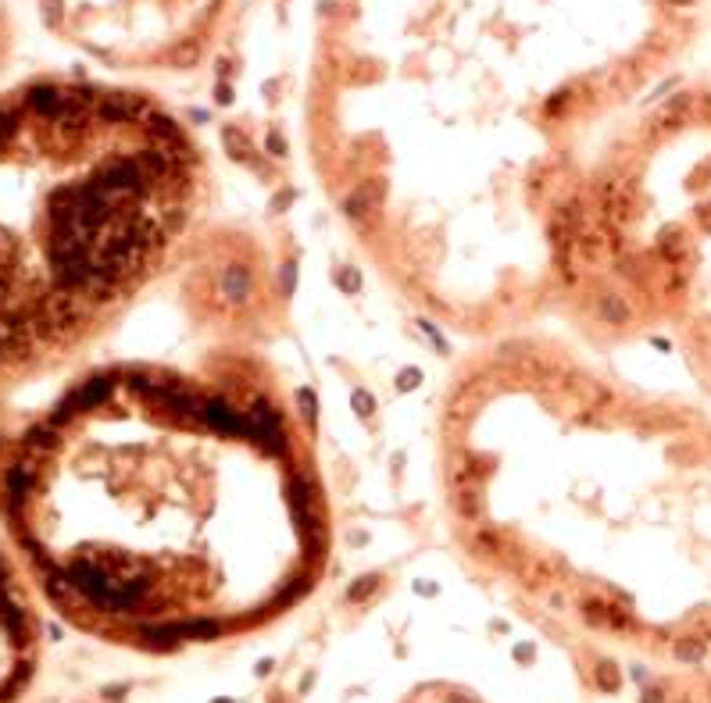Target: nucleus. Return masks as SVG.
<instances>
[{"label": "nucleus", "mask_w": 711, "mask_h": 703, "mask_svg": "<svg viewBox=\"0 0 711 703\" xmlns=\"http://www.w3.org/2000/svg\"><path fill=\"white\" fill-rule=\"evenodd\" d=\"M0 58H4V36H0Z\"/></svg>", "instance_id": "6e6552de"}, {"label": "nucleus", "mask_w": 711, "mask_h": 703, "mask_svg": "<svg viewBox=\"0 0 711 703\" xmlns=\"http://www.w3.org/2000/svg\"><path fill=\"white\" fill-rule=\"evenodd\" d=\"M547 321L633 379L711 404V79L661 86L583 158Z\"/></svg>", "instance_id": "39448f33"}, {"label": "nucleus", "mask_w": 711, "mask_h": 703, "mask_svg": "<svg viewBox=\"0 0 711 703\" xmlns=\"http://www.w3.org/2000/svg\"><path fill=\"white\" fill-rule=\"evenodd\" d=\"M211 189L204 139L147 90L0 96V389L104 339L186 257Z\"/></svg>", "instance_id": "20e7f679"}, {"label": "nucleus", "mask_w": 711, "mask_h": 703, "mask_svg": "<svg viewBox=\"0 0 711 703\" xmlns=\"http://www.w3.org/2000/svg\"><path fill=\"white\" fill-rule=\"evenodd\" d=\"M33 611L26 600V575L15 554L0 536V703L15 700V693L29 682L33 661Z\"/></svg>", "instance_id": "0eeeda50"}, {"label": "nucleus", "mask_w": 711, "mask_h": 703, "mask_svg": "<svg viewBox=\"0 0 711 703\" xmlns=\"http://www.w3.org/2000/svg\"><path fill=\"white\" fill-rule=\"evenodd\" d=\"M708 0H315L304 150L376 275L469 343L544 325L590 146L665 86Z\"/></svg>", "instance_id": "f257e3e1"}, {"label": "nucleus", "mask_w": 711, "mask_h": 703, "mask_svg": "<svg viewBox=\"0 0 711 703\" xmlns=\"http://www.w3.org/2000/svg\"><path fill=\"white\" fill-rule=\"evenodd\" d=\"M236 0H43L47 25L115 71H197L229 33Z\"/></svg>", "instance_id": "423d86ee"}, {"label": "nucleus", "mask_w": 711, "mask_h": 703, "mask_svg": "<svg viewBox=\"0 0 711 703\" xmlns=\"http://www.w3.org/2000/svg\"><path fill=\"white\" fill-rule=\"evenodd\" d=\"M0 536L65 618L179 650L308 600L336 518L283 371L222 346L90 364L0 425Z\"/></svg>", "instance_id": "f03ea898"}, {"label": "nucleus", "mask_w": 711, "mask_h": 703, "mask_svg": "<svg viewBox=\"0 0 711 703\" xmlns=\"http://www.w3.org/2000/svg\"><path fill=\"white\" fill-rule=\"evenodd\" d=\"M433 475L465 561L590 629L711 650V404L529 325L469 343Z\"/></svg>", "instance_id": "7ed1b4c3"}]
</instances>
